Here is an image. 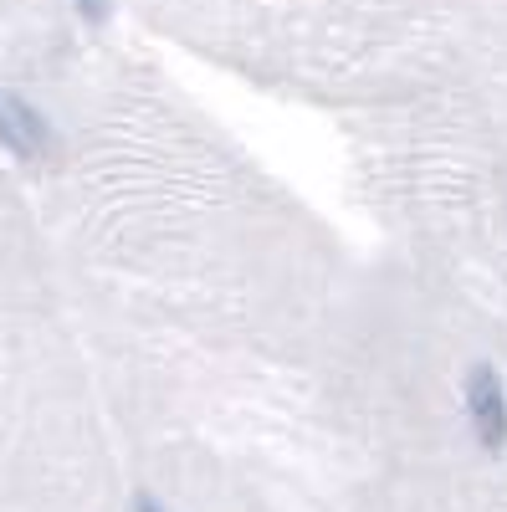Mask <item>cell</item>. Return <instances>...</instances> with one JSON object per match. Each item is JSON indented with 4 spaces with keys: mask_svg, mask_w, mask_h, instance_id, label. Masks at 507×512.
I'll list each match as a JSON object with an SVG mask.
<instances>
[{
    "mask_svg": "<svg viewBox=\"0 0 507 512\" xmlns=\"http://www.w3.org/2000/svg\"><path fill=\"white\" fill-rule=\"evenodd\" d=\"M467 415H472V431L487 451L507 446V390L492 364H477L467 379Z\"/></svg>",
    "mask_w": 507,
    "mask_h": 512,
    "instance_id": "1",
    "label": "cell"
},
{
    "mask_svg": "<svg viewBox=\"0 0 507 512\" xmlns=\"http://www.w3.org/2000/svg\"><path fill=\"white\" fill-rule=\"evenodd\" d=\"M0 149L26 154V159L47 154V149H52L47 118H41L31 103H21V98H0Z\"/></svg>",
    "mask_w": 507,
    "mask_h": 512,
    "instance_id": "2",
    "label": "cell"
},
{
    "mask_svg": "<svg viewBox=\"0 0 507 512\" xmlns=\"http://www.w3.org/2000/svg\"><path fill=\"white\" fill-rule=\"evenodd\" d=\"M72 6L82 11V21H88V26H103L108 21V0H72Z\"/></svg>",
    "mask_w": 507,
    "mask_h": 512,
    "instance_id": "3",
    "label": "cell"
},
{
    "mask_svg": "<svg viewBox=\"0 0 507 512\" xmlns=\"http://www.w3.org/2000/svg\"><path fill=\"white\" fill-rule=\"evenodd\" d=\"M134 512H164V507H159L154 497H134Z\"/></svg>",
    "mask_w": 507,
    "mask_h": 512,
    "instance_id": "4",
    "label": "cell"
}]
</instances>
